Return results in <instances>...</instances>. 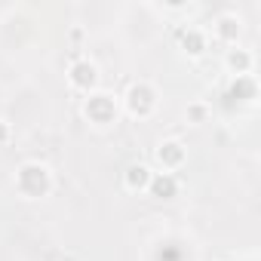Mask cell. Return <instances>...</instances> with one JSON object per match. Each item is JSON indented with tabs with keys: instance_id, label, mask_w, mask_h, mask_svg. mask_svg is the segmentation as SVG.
I'll return each mask as SVG.
<instances>
[{
	"instance_id": "cell-7",
	"label": "cell",
	"mask_w": 261,
	"mask_h": 261,
	"mask_svg": "<svg viewBox=\"0 0 261 261\" xmlns=\"http://www.w3.org/2000/svg\"><path fill=\"white\" fill-rule=\"evenodd\" d=\"M191 43V53H203V37L200 34H188L185 37V46Z\"/></svg>"
},
{
	"instance_id": "cell-1",
	"label": "cell",
	"mask_w": 261,
	"mask_h": 261,
	"mask_svg": "<svg viewBox=\"0 0 261 261\" xmlns=\"http://www.w3.org/2000/svg\"><path fill=\"white\" fill-rule=\"evenodd\" d=\"M71 83L74 86H92L95 83V65H89V62L74 65L71 68Z\"/></svg>"
},
{
	"instance_id": "cell-2",
	"label": "cell",
	"mask_w": 261,
	"mask_h": 261,
	"mask_svg": "<svg viewBox=\"0 0 261 261\" xmlns=\"http://www.w3.org/2000/svg\"><path fill=\"white\" fill-rule=\"evenodd\" d=\"M86 114H92L95 120H108V114H111V101H108V95H95V98L86 105Z\"/></svg>"
},
{
	"instance_id": "cell-6",
	"label": "cell",
	"mask_w": 261,
	"mask_h": 261,
	"mask_svg": "<svg viewBox=\"0 0 261 261\" xmlns=\"http://www.w3.org/2000/svg\"><path fill=\"white\" fill-rule=\"evenodd\" d=\"M154 191H157V194H172V191H175V181H172L169 175H163V178L154 181Z\"/></svg>"
},
{
	"instance_id": "cell-5",
	"label": "cell",
	"mask_w": 261,
	"mask_h": 261,
	"mask_svg": "<svg viewBox=\"0 0 261 261\" xmlns=\"http://www.w3.org/2000/svg\"><path fill=\"white\" fill-rule=\"evenodd\" d=\"M227 62H230V68H237V71H246V68H249V56H246V53H230Z\"/></svg>"
},
{
	"instance_id": "cell-4",
	"label": "cell",
	"mask_w": 261,
	"mask_h": 261,
	"mask_svg": "<svg viewBox=\"0 0 261 261\" xmlns=\"http://www.w3.org/2000/svg\"><path fill=\"white\" fill-rule=\"evenodd\" d=\"M126 181L133 185V188H136V185L142 188V185H148V181H151V175H148V169H145V166H133V169H129V175H126Z\"/></svg>"
},
{
	"instance_id": "cell-3",
	"label": "cell",
	"mask_w": 261,
	"mask_h": 261,
	"mask_svg": "<svg viewBox=\"0 0 261 261\" xmlns=\"http://www.w3.org/2000/svg\"><path fill=\"white\" fill-rule=\"evenodd\" d=\"M157 157H160V163H169V166H172V163L181 160V148H178L175 142H169V145H163V148L157 151Z\"/></svg>"
},
{
	"instance_id": "cell-8",
	"label": "cell",
	"mask_w": 261,
	"mask_h": 261,
	"mask_svg": "<svg viewBox=\"0 0 261 261\" xmlns=\"http://www.w3.org/2000/svg\"><path fill=\"white\" fill-rule=\"evenodd\" d=\"M218 25H221V34H224V37H233V25H237V22H233L230 16H224Z\"/></svg>"
},
{
	"instance_id": "cell-9",
	"label": "cell",
	"mask_w": 261,
	"mask_h": 261,
	"mask_svg": "<svg viewBox=\"0 0 261 261\" xmlns=\"http://www.w3.org/2000/svg\"><path fill=\"white\" fill-rule=\"evenodd\" d=\"M0 139H7V126L4 123H0Z\"/></svg>"
}]
</instances>
